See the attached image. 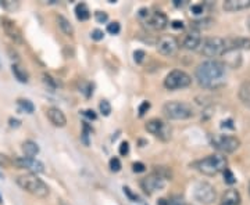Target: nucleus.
<instances>
[{"mask_svg": "<svg viewBox=\"0 0 250 205\" xmlns=\"http://www.w3.org/2000/svg\"><path fill=\"white\" fill-rule=\"evenodd\" d=\"M197 82L205 89H217L225 82L227 67L218 60H206L197 65L195 71Z\"/></svg>", "mask_w": 250, "mask_h": 205, "instance_id": "nucleus-1", "label": "nucleus"}, {"mask_svg": "<svg viewBox=\"0 0 250 205\" xmlns=\"http://www.w3.org/2000/svg\"><path fill=\"white\" fill-rule=\"evenodd\" d=\"M193 168L206 176H215L228 168V161L223 154H211L203 160L196 161Z\"/></svg>", "mask_w": 250, "mask_h": 205, "instance_id": "nucleus-2", "label": "nucleus"}, {"mask_svg": "<svg viewBox=\"0 0 250 205\" xmlns=\"http://www.w3.org/2000/svg\"><path fill=\"white\" fill-rule=\"evenodd\" d=\"M16 182H17L18 186L22 188L24 191L32 194L36 198H46V197L49 196V193H50L47 185L42 179L38 178L35 173L21 175V176H18Z\"/></svg>", "mask_w": 250, "mask_h": 205, "instance_id": "nucleus-3", "label": "nucleus"}, {"mask_svg": "<svg viewBox=\"0 0 250 205\" xmlns=\"http://www.w3.org/2000/svg\"><path fill=\"white\" fill-rule=\"evenodd\" d=\"M163 112L168 119L184 121L193 116V108L185 101H167L163 106Z\"/></svg>", "mask_w": 250, "mask_h": 205, "instance_id": "nucleus-4", "label": "nucleus"}, {"mask_svg": "<svg viewBox=\"0 0 250 205\" xmlns=\"http://www.w3.org/2000/svg\"><path fill=\"white\" fill-rule=\"evenodd\" d=\"M210 144L221 154H231L241 147V140L231 134H213L210 137Z\"/></svg>", "mask_w": 250, "mask_h": 205, "instance_id": "nucleus-5", "label": "nucleus"}, {"mask_svg": "<svg viewBox=\"0 0 250 205\" xmlns=\"http://www.w3.org/2000/svg\"><path fill=\"white\" fill-rule=\"evenodd\" d=\"M200 47V53L208 60H214V57L223 56L227 52V37H206Z\"/></svg>", "mask_w": 250, "mask_h": 205, "instance_id": "nucleus-6", "label": "nucleus"}, {"mask_svg": "<svg viewBox=\"0 0 250 205\" xmlns=\"http://www.w3.org/2000/svg\"><path fill=\"white\" fill-rule=\"evenodd\" d=\"M192 83V78L189 76V74L181 70H174L171 71L166 79H164V88L168 90H178L185 89Z\"/></svg>", "mask_w": 250, "mask_h": 205, "instance_id": "nucleus-7", "label": "nucleus"}, {"mask_svg": "<svg viewBox=\"0 0 250 205\" xmlns=\"http://www.w3.org/2000/svg\"><path fill=\"white\" fill-rule=\"evenodd\" d=\"M195 200L199 201L200 204L205 205H211L217 198V191L213 185L207 183V182H200L197 183L196 187H195Z\"/></svg>", "mask_w": 250, "mask_h": 205, "instance_id": "nucleus-8", "label": "nucleus"}, {"mask_svg": "<svg viewBox=\"0 0 250 205\" xmlns=\"http://www.w3.org/2000/svg\"><path fill=\"white\" fill-rule=\"evenodd\" d=\"M166 182H167V179L164 178L163 175H160L157 170H154L153 173H150L146 178L142 179L141 186H142L145 193L153 194L154 191H159L161 188L166 187Z\"/></svg>", "mask_w": 250, "mask_h": 205, "instance_id": "nucleus-9", "label": "nucleus"}, {"mask_svg": "<svg viewBox=\"0 0 250 205\" xmlns=\"http://www.w3.org/2000/svg\"><path fill=\"white\" fill-rule=\"evenodd\" d=\"M146 130L149 132V133L154 134V136H157L159 139L161 140H168L171 137V133H172V129H171V126L168 124H166L164 121H161L159 118H154V119H150L146 125Z\"/></svg>", "mask_w": 250, "mask_h": 205, "instance_id": "nucleus-10", "label": "nucleus"}, {"mask_svg": "<svg viewBox=\"0 0 250 205\" xmlns=\"http://www.w3.org/2000/svg\"><path fill=\"white\" fill-rule=\"evenodd\" d=\"M157 50H159V53L166 56V57L175 56L179 50V43L177 37L171 35L161 36L159 42H157Z\"/></svg>", "mask_w": 250, "mask_h": 205, "instance_id": "nucleus-11", "label": "nucleus"}, {"mask_svg": "<svg viewBox=\"0 0 250 205\" xmlns=\"http://www.w3.org/2000/svg\"><path fill=\"white\" fill-rule=\"evenodd\" d=\"M13 164L17 167L18 169H25L29 173H42L45 172V165L41 161L35 158H28V157H18L13 160Z\"/></svg>", "mask_w": 250, "mask_h": 205, "instance_id": "nucleus-12", "label": "nucleus"}, {"mask_svg": "<svg viewBox=\"0 0 250 205\" xmlns=\"http://www.w3.org/2000/svg\"><path fill=\"white\" fill-rule=\"evenodd\" d=\"M200 45H202V36L196 29H192L190 32H188L182 40V47L187 50H196Z\"/></svg>", "mask_w": 250, "mask_h": 205, "instance_id": "nucleus-13", "label": "nucleus"}, {"mask_svg": "<svg viewBox=\"0 0 250 205\" xmlns=\"http://www.w3.org/2000/svg\"><path fill=\"white\" fill-rule=\"evenodd\" d=\"M223 63L225 67H229V68H239L242 64V54L239 50H233L229 49L223 54Z\"/></svg>", "mask_w": 250, "mask_h": 205, "instance_id": "nucleus-14", "label": "nucleus"}, {"mask_svg": "<svg viewBox=\"0 0 250 205\" xmlns=\"http://www.w3.org/2000/svg\"><path fill=\"white\" fill-rule=\"evenodd\" d=\"M46 115L49 118V121H50L54 126H57V128H64V126L67 125V118H65V115H64V112H62V110H59V108H47Z\"/></svg>", "mask_w": 250, "mask_h": 205, "instance_id": "nucleus-15", "label": "nucleus"}, {"mask_svg": "<svg viewBox=\"0 0 250 205\" xmlns=\"http://www.w3.org/2000/svg\"><path fill=\"white\" fill-rule=\"evenodd\" d=\"M250 50V37H227V50Z\"/></svg>", "mask_w": 250, "mask_h": 205, "instance_id": "nucleus-16", "label": "nucleus"}, {"mask_svg": "<svg viewBox=\"0 0 250 205\" xmlns=\"http://www.w3.org/2000/svg\"><path fill=\"white\" fill-rule=\"evenodd\" d=\"M3 27H4V31H6L7 36H9L14 43H17V45H21V43H22V35H21L20 29L16 27L14 22H11L9 19H4V21H3Z\"/></svg>", "mask_w": 250, "mask_h": 205, "instance_id": "nucleus-17", "label": "nucleus"}, {"mask_svg": "<svg viewBox=\"0 0 250 205\" xmlns=\"http://www.w3.org/2000/svg\"><path fill=\"white\" fill-rule=\"evenodd\" d=\"M250 7V0H225L223 3V9L228 13L242 11Z\"/></svg>", "mask_w": 250, "mask_h": 205, "instance_id": "nucleus-18", "label": "nucleus"}, {"mask_svg": "<svg viewBox=\"0 0 250 205\" xmlns=\"http://www.w3.org/2000/svg\"><path fill=\"white\" fill-rule=\"evenodd\" d=\"M147 24L152 28H154V29H164V28L167 27V24H168V18H167V16L163 11H156V13H153L152 16L149 17Z\"/></svg>", "mask_w": 250, "mask_h": 205, "instance_id": "nucleus-19", "label": "nucleus"}, {"mask_svg": "<svg viewBox=\"0 0 250 205\" xmlns=\"http://www.w3.org/2000/svg\"><path fill=\"white\" fill-rule=\"evenodd\" d=\"M242 197L241 193L235 188H229L223 194L220 205H241Z\"/></svg>", "mask_w": 250, "mask_h": 205, "instance_id": "nucleus-20", "label": "nucleus"}, {"mask_svg": "<svg viewBox=\"0 0 250 205\" xmlns=\"http://www.w3.org/2000/svg\"><path fill=\"white\" fill-rule=\"evenodd\" d=\"M238 96L242 103L250 108V80H245L239 86V92H238Z\"/></svg>", "mask_w": 250, "mask_h": 205, "instance_id": "nucleus-21", "label": "nucleus"}, {"mask_svg": "<svg viewBox=\"0 0 250 205\" xmlns=\"http://www.w3.org/2000/svg\"><path fill=\"white\" fill-rule=\"evenodd\" d=\"M21 149H22V152L25 154V157H28V158H34L39 154V146L32 140H25L22 143Z\"/></svg>", "mask_w": 250, "mask_h": 205, "instance_id": "nucleus-22", "label": "nucleus"}, {"mask_svg": "<svg viewBox=\"0 0 250 205\" xmlns=\"http://www.w3.org/2000/svg\"><path fill=\"white\" fill-rule=\"evenodd\" d=\"M57 24H59V28L62 29V32L64 35L72 36L74 35V27L72 24L64 17V16H57Z\"/></svg>", "mask_w": 250, "mask_h": 205, "instance_id": "nucleus-23", "label": "nucleus"}, {"mask_svg": "<svg viewBox=\"0 0 250 205\" xmlns=\"http://www.w3.org/2000/svg\"><path fill=\"white\" fill-rule=\"evenodd\" d=\"M75 16L80 21H88L90 18V11L85 3H78L75 6Z\"/></svg>", "mask_w": 250, "mask_h": 205, "instance_id": "nucleus-24", "label": "nucleus"}, {"mask_svg": "<svg viewBox=\"0 0 250 205\" xmlns=\"http://www.w3.org/2000/svg\"><path fill=\"white\" fill-rule=\"evenodd\" d=\"M11 71L14 74V76H16V79L18 82H21V83H27L28 82V72L24 70V68H21L18 64H13V67H11Z\"/></svg>", "mask_w": 250, "mask_h": 205, "instance_id": "nucleus-25", "label": "nucleus"}, {"mask_svg": "<svg viewBox=\"0 0 250 205\" xmlns=\"http://www.w3.org/2000/svg\"><path fill=\"white\" fill-rule=\"evenodd\" d=\"M17 106L20 111L27 112V114H32V112H34V110H35L34 104H32V101H29V100H27V98H18Z\"/></svg>", "mask_w": 250, "mask_h": 205, "instance_id": "nucleus-26", "label": "nucleus"}, {"mask_svg": "<svg viewBox=\"0 0 250 205\" xmlns=\"http://www.w3.org/2000/svg\"><path fill=\"white\" fill-rule=\"evenodd\" d=\"M211 19H208V18H205V19H197V21H193L192 22V28L193 29H196V31H199L200 28H208L210 25H211Z\"/></svg>", "mask_w": 250, "mask_h": 205, "instance_id": "nucleus-27", "label": "nucleus"}, {"mask_svg": "<svg viewBox=\"0 0 250 205\" xmlns=\"http://www.w3.org/2000/svg\"><path fill=\"white\" fill-rule=\"evenodd\" d=\"M99 110H100V112H102L103 115L108 116L111 114V104L108 103L107 100H102L100 104H99Z\"/></svg>", "mask_w": 250, "mask_h": 205, "instance_id": "nucleus-28", "label": "nucleus"}, {"mask_svg": "<svg viewBox=\"0 0 250 205\" xmlns=\"http://www.w3.org/2000/svg\"><path fill=\"white\" fill-rule=\"evenodd\" d=\"M80 92H82L85 94V97H90L92 93H93V86H92V83H89V82H83L80 86Z\"/></svg>", "mask_w": 250, "mask_h": 205, "instance_id": "nucleus-29", "label": "nucleus"}, {"mask_svg": "<svg viewBox=\"0 0 250 205\" xmlns=\"http://www.w3.org/2000/svg\"><path fill=\"white\" fill-rule=\"evenodd\" d=\"M120 31H121V25H120V22H111V24H108L107 25V32L110 35H118L120 34Z\"/></svg>", "mask_w": 250, "mask_h": 205, "instance_id": "nucleus-30", "label": "nucleus"}, {"mask_svg": "<svg viewBox=\"0 0 250 205\" xmlns=\"http://www.w3.org/2000/svg\"><path fill=\"white\" fill-rule=\"evenodd\" d=\"M108 165H110V169L113 170V172H120L121 168H123V165H121V161L118 160L117 157H113L110 162H108Z\"/></svg>", "mask_w": 250, "mask_h": 205, "instance_id": "nucleus-31", "label": "nucleus"}, {"mask_svg": "<svg viewBox=\"0 0 250 205\" xmlns=\"http://www.w3.org/2000/svg\"><path fill=\"white\" fill-rule=\"evenodd\" d=\"M223 173H224V182H225L227 185H233V183L236 182V178L233 176V173L231 172V170L228 169V168L224 170Z\"/></svg>", "mask_w": 250, "mask_h": 205, "instance_id": "nucleus-32", "label": "nucleus"}, {"mask_svg": "<svg viewBox=\"0 0 250 205\" xmlns=\"http://www.w3.org/2000/svg\"><path fill=\"white\" fill-rule=\"evenodd\" d=\"M95 18H96V21H98L99 24H104V22L108 21L107 13H104V11H96L95 13Z\"/></svg>", "mask_w": 250, "mask_h": 205, "instance_id": "nucleus-33", "label": "nucleus"}, {"mask_svg": "<svg viewBox=\"0 0 250 205\" xmlns=\"http://www.w3.org/2000/svg\"><path fill=\"white\" fill-rule=\"evenodd\" d=\"M43 82L46 83V86H49L50 89L53 90L57 88V83H56V80L50 76V75H47V74H43Z\"/></svg>", "mask_w": 250, "mask_h": 205, "instance_id": "nucleus-34", "label": "nucleus"}, {"mask_svg": "<svg viewBox=\"0 0 250 205\" xmlns=\"http://www.w3.org/2000/svg\"><path fill=\"white\" fill-rule=\"evenodd\" d=\"M118 151H120V154H121L123 157L128 155V154H129V143L128 142L121 143V144H120V149H118Z\"/></svg>", "mask_w": 250, "mask_h": 205, "instance_id": "nucleus-35", "label": "nucleus"}, {"mask_svg": "<svg viewBox=\"0 0 250 205\" xmlns=\"http://www.w3.org/2000/svg\"><path fill=\"white\" fill-rule=\"evenodd\" d=\"M145 57H146V54H145L143 50H136V52H134V60L136 64L142 63L143 60H145Z\"/></svg>", "mask_w": 250, "mask_h": 205, "instance_id": "nucleus-36", "label": "nucleus"}, {"mask_svg": "<svg viewBox=\"0 0 250 205\" xmlns=\"http://www.w3.org/2000/svg\"><path fill=\"white\" fill-rule=\"evenodd\" d=\"M90 36H92V39H93V40L99 42V40H102V39L104 37V32H103L102 29H95V31H92Z\"/></svg>", "mask_w": 250, "mask_h": 205, "instance_id": "nucleus-37", "label": "nucleus"}, {"mask_svg": "<svg viewBox=\"0 0 250 205\" xmlns=\"http://www.w3.org/2000/svg\"><path fill=\"white\" fill-rule=\"evenodd\" d=\"M132 170H134L135 173H142L146 170V167H145V164L142 162H134L132 164Z\"/></svg>", "mask_w": 250, "mask_h": 205, "instance_id": "nucleus-38", "label": "nucleus"}, {"mask_svg": "<svg viewBox=\"0 0 250 205\" xmlns=\"http://www.w3.org/2000/svg\"><path fill=\"white\" fill-rule=\"evenodd\" d=\"M150 108V103L149 101H142V104L139 106V116H143Z\"/></svg>", "mask_w": 250, "mask_h": 205, "instance_id": "nucleus-39", "label": "nucleus"}, {"mask_svg": "<svg viewBox=\"0 0 250 205\" xmlns=\"http://www.w3.org/2000/svg\"><path fill=\"white\" fill-rule=\"evenodd\" d=\"M190 11L195 14V16H199V14H202L203 11H205V6L200 3V4H193L192 7H190Z\"/></svg>", "mask_w": 250, "mask_h": 205, "instance_id": "nucleus-40", "label": "nucleus"}, {"mask_svg": "<svg viewBox=\"0 0 250 205\" xmlns=\"http://www.w3.org/2000/svg\"><path fill=\"white\" fill-rule=\"evenodd\" d=\"M82 115L86 116V118H88V119H90V121H95V119L98 118L96 112H95L93 110H85V111H82Z\"/></svg>", "mask_w": 250, "mask_h": 205, "instance_id": "nucleus-41", "label": "nucleus"}, {"mask_svg": "<svg viewBox=\"0 0 250 205\" xmlns=\"http://www.w3.org/2000/svg\"><path fill=\"white\" fill-rule=\"evenodd\" d=\"M171 27L174 28V29H184V21H179V19H174L172 22H171Z\"/></svg>", "mask_w": 250, "mask_h": 205, "instance_id": "nucleus-42", "label": "nucleus"}, {"mask_svg": "<svg viewBox=\"0 0 250 205\" xmlns=\"http://www.w3.org/2000/svg\"><path fill=\"white\" fill-rule=\"evenodd\" d=\"M172 3H174L175 7H184V6H187L188 4L187 0H174Z\"/></svg>", "mask_w": 250, "mask_h": 205, "instance_id": "nucleus-43", "label": "nucleus"}, {"mask_svg": "<svg viewBox=\"0 0 250 205\" xmlns=\"http://www.w3.org/2000/svg\"><path fill=\"white\" fill-rule=\"evenodd\" d=\"M124 193L125 194H128V197H129V198H132V200H135V201L138 200V196L132 194V193H131V188L129 187H124Z\"/></svg>", "mask_w": 250, "mask_h": 205, "instance_id": "nucleus-44", "label": "nucleus"}, {"mask_svg": "<svg viewBox=\"0 0 250 205\" xmlns=\"http://www.w3.org/2000/svg\"><path fill=\"white\" fill-rule=\"evenodd\" d=\"M20 124H21V122H20L18 119H13V118L10 119V126H16V128H18Z\"/></svg>", "mask_w": 250, "mask_h": 205, "instance_id": "nucleus-45", "label": "nucleus"}, {"mask_svg": "<svg viewBox=\"0 0 250 205\" xmlns=\"http://www.w3.org/2000/svg\"><path fill=\"white\" fill-rule=\"evenodd\" d=\"M246 25H248V29L250 31V16L248 17V19H246Z\"/></svg>", "mask_w": 250, "mask_h": 205, "instance_id": "nucleus-46", "label": "nucleus"}, {"mask_svg": "<svg viewBox=\"0 0 250 205\" xmlns=\"http://www.w3.org/2000/svg\"><path fill=\"white\" fill-rule=\"evenodd\" d=\"M0 204H3V201H1V197H0Z\"/></svg>", "mask_w": 250, "mask_h": 205, "instance_id": "nucleus-47", "label": "nucleus"}, {"mask_svg": "<svg viewBox=\"0 0 250 205\" xmlns=\"http://www.w3.org/2000/svg\"><path fill=\"white\" fill-rule=\"evenodd\" d=\"M1 176H3V173H1V172H0V178H1Z\"/></svg>", "mask_w": 250, "mask_h": 205, "instance_id": "nucleus-48", "label": "nucleus"}, {"mask_svg": "<svg viewBox=\"0 0 250 205\" xmlns=\"http://www.w3.org/2000/svg\"><path fill=\"white\" fill-rule=\"evenodd\" d=\"M249 194H250V183H249Z\"/></svg>", "mask_w": 250, "mask_h": 205, "instance_id": "nucleus-49", "label": "nucleus"}]
</instances>
